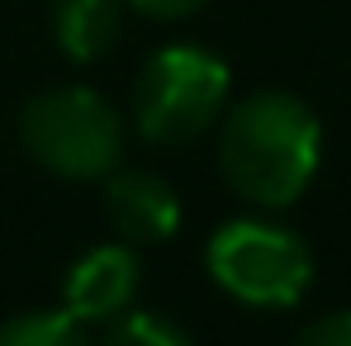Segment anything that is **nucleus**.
Segmentation results:
<instances>
[{
    "instance_id": "nucleus-1",
    "label": "nucleus",
    "mask_w": 351,
    "mask_h": 346,
    "mask_svg": "<svg viewBox=\"0 0 351 346\" xmlns=\"http://www.w3.org/2000/svg\"><path fill=\"white\" fill-rule=\"evenodd\" d=\"M323 157L318 114L290 90H256L237 100L219 133L223 180L261 209L294 204Z\"/></svg>"
},
{
    "instance_id": "nucleus-2",
    "label": "nucleus",
    "mask_w": 351,
    "mask_h": 346,
    "mask_svg": "<svg viewBox=\"0 0 351 346\" xmlns=\"http://www.w3.org/2000/svg\"><path fill=\"white\" fill-rule=\"evenodd\" d=\"M24 152L62 180H105L119 166L123 128L114 105L86 86H58L19 110Z\"/></svg>"
},
{
    "instance_id": "nucleus-3",
    "label": "nucleus",
    "mask_w": 351,
    "mask_h": 346,
    "mask_svg": "<svg viewBox=\"0 0 351 346\" xmlns=\"http://www.w3.org/2000/svg\"><path fill=\"white\" fill-rule=\"evenodd\" d=\"M228 110V66L195 48L171 43L143 62L133 81V123L147 143H190Z\"/></svg>"
},
{
    "instance_id": "nucleus-4",
    "label": "nucleus",
    "mask_w": 351,
    "mask_h": 346,
    "mask_svg": "<svg viewBox=\"0 0 351 346\" xmlns=\"http://www.w3.org/2000/svg\"><path fill=\"white\" fill-rule=\"evenodd\" d=\"M204 266L214 285L252 308H290L313 285V251L304 237L266 219H233L209 237Z\"/></svg>"
},
{
    "instance_id": "nucleus-5",
    "label": "nucleus",
    "mask_w": 351,
    "mask_h": 346,
    "mask_svg": "<svg viewBox=\"0 0 351 346\" xmlns=\"http://www.w3.org/2000/svg\"><path fill=\"white\" fill-rule=\"evenodd\" d=\"M138 280H143V266L128 242L90 247L81 261H71V271L62 280V308L76 323H110L133 304Z\"/></svg>"
},
{
    "instance_id": "nucleus-6",
    "label": "nucleus",
    "mask_w": 351,
    "mask_h": 346,
    "mask_svg": "<svg viewBox=\"0 0 351 346\" xmlns=\"http://www.w3.org/2000/svg\"><path fill=\"white\" fill-rule=\"evenodd\" d=\"M105 214L123 242H171L180 228V199L171 180L138 166H114L105 175Z\"/></svg>"
},
{
    "instance_id": "nucleus-7",
    "label": "nucleus",
    "mask_w": 351,
    "mask_h": 346,
    "mask_svg": "<svg viewBox=\"0 0 351 346\" xmlns=\"http://www.w3.org/2000/svg\"><path fill=\"white\" fill-rule=\"evenodd\" d=\"M119 0H53V38L71 62H100L119 38Z\"/></svg>"
},
{
    "instance_id": "nucleus-8",
    "label": "nucleus",
    "mask_w": 351,
    "mask_h": 346,
    "mask_svg": "<svg viewBox=\"0 0 351 346\" xmlns=\"http://www.w3.org/2000/svg\"><path fill=\"white\" fill-rule=\"evenodd\" d=\"M0 346H90V337L86 323H76L66 308H48L0 323Z\"/></svg>"
},
{
    "instance_id": "nucleus-9",
    "label": "nucleus",
    "mask_w": 351,
    "mask_h": 346,
    "mask_svg": "<svg viewBox=\"0 0 351 346\" xmlns=\"http://www.w3.org/2000/svg\"><path fill=\"white\" fill-rule=\"evenodd\" d=\"M100 346H195V337L167 318V313H147V308H123L119 318L105 323Z\"/></svg>"
},
{
    "instance_id": "nucleus-10",
    "label": "nucleus",
    "mask_w": 351,
    "mask_h": 346,
    "mask_svg": "<svg viewBox=\"0 0 351 346\" xmlns=\"http://www.w3.org/2000/svg\"><path fill=\"white\" fill-rule=\"evenodd\" d=\"M290 346H351V308H337V313L313 318Z\"/></svg>"
},
{
    "instance_id": "nucleus-11",
    "label": "nucleus",
    "mask_w": 351,
    "mask_h": 346,
    "mask_svg": "<svg viewBox=\"0 0 351 346\" xmlns=\"http://www.w3.org/2000/svg\"><path fill=\"white\" fill-rule=\"evenodd\" d=\"M133 10H143V14H152V19H185V14H195L204 0H128Z\"/></svg>"
}]
</instances>
